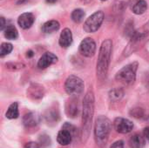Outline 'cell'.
<instances>
[{
	"label": "cell",
	"mask_w": 149,
	"mask_h": 148,
	"mask_svg": "<svg viewBox=\"0 0 149 148\" xmlns=\"http://www.w3.org/2000/svg\"><path fill=\"white\" fill-rule=\"evenodd\" d=\"M94 94L92 91H88L83 100L82 113V139L86 142L90 135L93 114H94Z\"/></svg>",
	"instance_id": "1"
},
{
	"label": "cell",
	"mask_w": 149,
	"mask_h": 148,
	"mask_svg": "<svg viewBox=\"0 0 149 148\" xmlns=\"http://www.w3.org/2000/svg\"><path fill=\"white\" fill-rule=\"evenodd\" d=\"M112 51H113V42L111 39H106L105 41H103L100 46L99 51L97 67H96L97 78L100 80H104L107 78L110 61H111Z\"/></svg>",
	"instance_id": "2"
},
{
	"label": "cell",
	"mask_w": 149,
	"mask_h": 148,
	"mask_svg": "<svg viewBox=\"0 0 149 148\" xmlns=\"http://www.w3.org/2000/svg\"><path fill=\"white\" fill-rule=\"evenodd\" d=\"M148 41H149V21L141 29L134 31L127 46L123 51V55L126 57L131 55L143 47Z\"/></svg>",
	"instance_id": "3"
},
{
	"label": "cell",
	"mask_w": 149,
	"mask_h": 148,
	"mask_svg": "<svg viewBox=\"0 0 149 148\" xmlns=\"http://www.w3.org/2000/svg\"><path fill=\"white\" fill-rule=\"evenodd\" d=\"M112 128V124L110 120L106 116H99L95 121L94 126V136L97 144L99 145H106L110 132Z\"/></svg>",
	"instance_id": "4"
},
{
	"label": "cell",
	"mask_w": 149,
	"mask_h": 148,
	"mask_svg": "<svg viewBox=\"0 0 149 148\" xmlns=\"http://www.w3.org/2000/svg\"><path fill=\"white\" fill-rule=\"evenodd\" d=\"M139 67V64L137 62H133L122 67L116 74V80L125 84L130 85L134 83L136 79V72Z\"/></svg>",
	"instance_id": "5"
},
{
	"label": "cell",
	"mask_w": 149,
	"mask_h": 148,
	"mask_svg": "<svg viewBox=\"0 0 149 148\" xmlns=\"http://www.w3.org/2000/svg\"><path fill=\"white\" fill-rule=\"evenodd\" d=\"M84 87L85 85L83 80L75 75L69 76L65 83V90L66 93L72 97L80 95L84 91Z\"/></svg>",
	"instance_id": "6"
},
{
	"label": "cell",
	"mask_w": 149,
	"mask_h": 148,
	"mask_svg": "<svg viewBox=\"0 0 149 148\" xmlns=\"http://www.w3.org/2000/svg\"><path fill=\"white\" fill-rule=\"evenodd\" d=\"M105 15L102 10H98L91 15L84 23L83 29L87 33H93L97 31L103 23Z\"/></svg>",
	"instance_id": "7"
},
{
	"label": "cell",
	"mask_w": 149,
	"mask_h": 148,
	"mask_svg": "<svg viewBox=\"0 0 149 148\" xmlns=\"http://www.w3.org/2000/svg\"><path fill=\"white\" fill-rule=\"evenodd\" d=\"M96 43L95 41L91 38H86L85 39H83L79 44V52L87 58H91L93 57L95 52H96Z\"/></svg>",
	"instance_id": "8"
},
{
	"label": "cell",
	"mask_w": 149,
	"mask_h": 148,
	"mask_svg": "<svg viewBox=\"0 0 149 148\" xmlns=\"http://www.w3.org/2000/svg\"><path fill=\"white\" fill-rule=\"evenodd\" d=\"M113 127L119 133L127 134L134 129V124L131 120L125 118H116L113 121Z\"/></svg>",
	"instance_id": "9"
},
{
	"label": "cell",
	"mask_w": 149,
	"mask_h": 148,
	"mask_svg": "<svg viewBox=\"0 0 149 148\" xmlns=\"http://www.w3.org/2000/svg\"><path fill=\"white\" fill-rule=\"evenodd\" d=\"M58 61V57L52 52H45L39 58L38 62V67L39 69H45L50 65L55 64Z\"/></svg>",
	"instance_id": "10"
},
{
	"label": "cell",
	"mask_w": 149,
	"mask_h": 148,
	"mask_svg": "<svg viewBox=\"0 0 149 148\" xmlns=\"http://www.w3.org/2000/svg\"><path fill=\"white\" fill-rule=\"evenodd\" d=\"M45 88L38 84H31L27 90V96L32 99H40L44 97Z\"/></svg>",
	"instance_id": "11"
},
{
	"label": "cell",
	"mask_w": 149,
	"mask_h": 148,
	"mask_svg": "<svg viewBox=\"0 0 149 148\" xmlns=\"http://www.w3.org/2000/svg\"><path fill=\"white\" fill-rule=\"evenodd\" d=\"M40 121V117L38 113L31 112L26 113L23 117V124L26 128H32L38 125Z\"/></svg>",
	"instance_id": "12"
},
{
	"label": "cell",
	"mask_w": 149,
	"mask_h": 148,
	"mask_svg": "<svg viewBox=\"0 0 149 148\" xmlns=\"http://www.w3.org/2000/svg\"><path fill=\"white\" fill-rule=\"evenodd\" d=\"M34 21H35V17L33 14L31 12H25V13L21 14L17 19L18 25L24 30L29 29L33 24Z\"/></svg>",
	"instance_id": "13"
},
{
	"label": "cell",
	"mask_w": 149,
	"mask_h": 148,
	"mask_svg": "<svg viewBox=\"0 0 149 148\" xmlns=\"http://www.w3.org/2000/svg\"><path fill=\"white\" fill-rule=\"evenodd\" d=\"M79 109L78 101L75 99H70L69 100H67L65 105V113L68 115V117L75 118L79 115Z\"/></svg>",
	"instance_id": "14"
},
{
	"label": "cell",
	"mask_w": 149,
	"mask_h": 148,
	"mask_svg": "<svg viewBox=\"0 0 149 148\" xmlns=\"http://www.w3.org/2000/svg\"><path fill=\"white\" fill-rule=\"evenodd\" d=\"M59 45L61 47L64 48H67L69 47L72 43V34L70 29L65 28L62 31L60 37H59V40H58Z\"/></svg>",
	"instance_id": "15"
},
{
	"label": "cell",
	"mask_w": 149,
	"mask_h": 148,
	"mask_svg": "<svg viewBox=\"0 0 149 148\" xmlns=\"http://www.w3.org/2000/svg\"><path fill=\"white\" fill-rule=\"evenodd\" d=\"M72 139H73L72 134L65 129L60 130L57 135V141L61 146H67L71 144L72 141Z\"/></svg>",
	"instance_id": "16"
},
{
	"label": "cell",
	"mask_w": 149,
	"mask_h": 148,
	"mask_svg": "<svg viewBox=\"0 0 149 148\" xmlns=\"http://www.w3.org/2000/svg\"><path fill=\"white\" fill-rule=\"evenodd\" d=\"M128 145L130 148H144L146 145L145 137L141 134H134L128 140Z\"/></svg>",
	"instance_id": "17"
},
{
	"label": "cell",
	"mask_w": 149,
	"mask_h": 148,
	"mask_svg": "<svg viewBox=\"0 0 149 148\" xmlns=\"http://www.w3.org/2000/svg\"><path fill=\"white\" fill-rule=\"evenodd\" d=\"M60 27V24L56 20H50L45 23L42 26V31L44 33H52L57 31Z\"/></svg>",
	"instance_id": "18"
},
{
	"label": "cell",
	"mask_w": 149,
	"mask_h": 148,
	"mask_svg": "<svg viewBox=\"0 0 149 148\" xmlns=\"http://www.w3.org/2000/svg\"><path fill=\"white\" fill-rule=\"evenodd\" d=\"M19 116V111H18V104L17 102L12 103L10 105V106L7 109V112L5 113V117L9 120H15L17 119Z\"/></svg>",
	"instance_id": "19"
},
{
	"label": "cell",
	"mask_w": 149,
	"mask_h": 148,
	"mask_svg": "<svg viewBox=\"0 0 149 148\" xmlns=\"http://www.w3.org/2000/svg\"><path fill=\"white\" fill-rule=\"evenodd\" d=\"M148 9V3L145 0H138L133 6V12L136 15L143 14Z\"/></svg>",
	"instance_id": "20"
},
{
	"label": "cell",
	"mask_w": 149,
	"mask_h": 148,
	"mask_svg": "<svg viewBox=\"0 0 149 148\" xmlns=\"http://www.w3.org/2000/svg\"><path fill=\"white\" fill-rule=\"evenodd\" d=\"M124 97V91L120 88H114L109 92V99L112 102H118Z\"/></svg>",
	"instance_id": "21"
},
{
	"label": "cell",
	"mask_w": 149,
	"mask_h": 148,
	"mask_svg": "<svg viewBox=\"0 0 149 148\" xmlns=\"http://www.w3.org/2000/svg\"><path fill=\"white\" fill-rule=\"evenodd\" d=\"M4 37L7 39L10 40H14L17 39L18 37V32L17 31V29L13 26V25H10V26H6L5 30H4Z\"/></svg>",
	"instance_id": "22"
},
{
	"label": "cell",
	"mask_w": 149,
	"mask_h": 148,
	"mask_svg": "<svg viewBox=\"0 0 149 148\" xmlns=\"http://www.w3.org/2000/svg\"><path fill=\"white\" fill-rule=\"evenodd\" d=\"M45 120L48 123H56L57 124V122L59 120V114H58L57 110L55 111V110H51L50 109L45 113Z\"/></svg>",
	"instance_id": "23"
},
{
	"label": "cell",
	"mask_w": 149,
	"mask_h": 148,
	"mask_svg": "<svg viewBox=\"0 0 149 148\" xmlns=\"http://www.w3.org/2000/svg\"><path fill=\"white\" fill-rule=\"evenodd\" d=\"M85 15L86 14H85L83 10H81V9H75L72 12L71 17H72V19L73 22L79 24V23H81L83 21V19L85 17Z\"/></svg>",
	"instance_id": "24"
},
{
	"label": "cell",
	"mask_w": 149,
	"mask_h": 148,
	"mask_svg": "<svg viewBox=\"0 0 149 148\" xmlns=\"http://www.w3.org/2000/svg\"><path fill=\"white\" fill-rule=\"evenodd\" d=\"M13 49V46L10 43H3L0 47V56L4 57L5 55H8Z\"/></svg>",
	"instance_id": "25"
},
{
	"label": "cell",
	"mask_w": 149,
	"mask_h": 148,
	"mask_svg": "<svg viewBox=\"0 0 149 148\" xmlns=\"http://www.w3.org/2000/svg\"><path fill=\"white\" fill-rule=\"evenodd\" d=\"M129 0H115L114 9L116 11H122L127 8Z\"/></svg>",
	"instance_id": "26"
},
{
	"label": "cell",
	"mask_w": 149,
	"mask_h": 148,
	"mask_svg": "<svg viewBox=\"0 0 149 148\" xmlns=\"http://www.w3.org/2000/svg\"><path fill=\"white\" fill-rule=\"evenodd\" d=\"M6 67L8 69H10V70H20L22 68L24 67V65L23 64H20V63H10V64H6Z\"/></svg>",
	"instance_id": "27"
},
{
	"label": "cell",
	"mask_w": 149,
	"mask_h": 148,
	"mask_svg": "<svg viewBox=\"0 0 149 148\" xmlns=\"http://www.w3.org/2000/svg\"><path fill=\"white\" fill-rule=\"evenodd\" d=\"M132 115L137 119H140V118H142L143 115H144V113H143V110L141 108H135V109H133V111L131 112Z\"/></svg>",
	"instance_id": "28"
},
{
	"label": "cell",
	"mask_w": 149,
	"mask_h": 148,
	"mask_svg": "<svg viewBox=\"0 0 149 148\" xmlns=\"http://www.w3.org/2000/svg\"><path fill=\"white\" fill-rule=\"evenodd\" d=\"M24 148H40V146L38 143L37 142H34V141H31V142H28L24 145Z\"/></svg>",
	"instance_id": "29"
},
{
	"label": "cell",
	"mask_w": 149,
	"mask_h": 148,
	"mask_svg": "<svg viewBox=\"0 0 149 148\" xmlns=\"http://www.w3.org/2000/svg\"><path fill=\"white\" fill-rule=\"evenodd\" d=\"M110 148H125L124 147V142L122 140H117L115 141Z\"/></svg>",
	"instance_id": "30"
},
{
	"label": "cell",
	"mask_w": 149,
	"mask_h": 148,
	"mask_svg": "<svg viewBox=\"0 0 149 148\" xmlns=\"http://www.w3.org/2000/svg\"><path fill=\"white\" fill-rule=\"evenodd\" d=\"M46 138H47V136H41V138H40V142L42 143V146H44V145L49 146V145H50V142H51L50 138H48V139L45 140Z\"/></svg>",
	"instance_id": "31"
},
{
	"label": "cell",
	"mask_w": 149,
	"mask_h": 148,
	"mask_svg": "<svg viewBox=\"0 0 149 148\" xmlns=\"http://www.w3.org/2000/svg\"><path fill=\"white\" fill-rule=\"evenodd\" d=\"M0 22H1V24H0V30L3 31L4 27H5V19H4V17H0Z\"/></svg>",
	"instance_id": "32"
},
{
	"label": "cell",
	"mask_w": 149,
	"mask_h": 148,
	"mask_svg": "<svg viewBox=\"0 0 149 148\" xmlns=\"http://www.w3.org/2000/svg\"><path fill=\"white\" fill-rule=\"evenodd\" d=\"M143 133H144V137H145V139H147V140L149 141V126L148 127H146V128L144 129Z\"/></svg>",
	"instance_id": "33"
},
{
	"label": "cell",
	"mask_w": 149,
	"mask_h": 148,
	"mask_svg": "<svg viewBox=\"0 0 149 148\" xmlns=\"http://www.w3.org/2000/svg\"><path fill=\"white\" fill-rule=\"evenodd\" d=\"M33 55H34V54H33V51H27V57H28V58H31Z\"/></svg>",
	"instance_id": "34"
},
{
	"label": "cell",
	"mask_w": 149,
	"mask_h": 148,
	"mask_svg": "<svg viewBox=\"0 0 149 148\" xmlns=\"http://www.w3.org/2000/svg\"><path fill=\"white\" fill-rule=\"evenodd\" d=\"M46 1V3H55L58 0H45Z\"/></svg>",
	"instance_id": "35"
},
{
	"label": "cell",
	"mask_w": 149,
	"mask_h": 148,
	"mask_svg": "<svg viewBox=\"0 0 149 148\" xmlns=\"http://www.w3.org/2000/svg\"><path fill=\"white\" fill-rule=\"evenodd\" d=\"M82 3H91L93 0H80Z\"/></svg>",
	"instance_id": "36"
},
{
	"label": "cell",
	"mask_w": 149,
	"mask_h": 148,
	"mask_svg": "<svg viewBox=\"0 0 149 148\" xmlns=\"http://www.w3.org/2000/svg\"><path fill=\"white\" fill-rule=\"evenodd\" d=\"M147 83L148 84V89H149V76H148V79H147Z\"/></svg>",
	"instance_id": "37"
},
{
	"label": "cell",
	"mask_w": 149,
	"mask_h": 148,
	"mask_svg": "<svg viewBox=\"0 0 149 148\" xmlns=\"http://www.w3.org/2000/svg\"><path fill=\"white\" fill-rule=\"evenodd\" d=\"M101 1H107V0H101Z\"/></svg>",
	"instance_id": "38"
}]
</instances>
